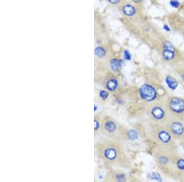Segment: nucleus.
<instances>
[{
  "mask_svg": "<svg viewBox=\"0 0 184 182\" xmlns=\"http://www.w3.org/2000/svg\"><path fill=\"white\" fill-rule=\"evenodd\" d=\"M151 114L154 119L160 120L164 118L165 110L160 107H155L152 109Z\"/></svg>",
  "mask_w": 184,
  "mask_h": 182,
  "instance_id": "nucleus-4",
  "label": "nucleus"
},
{
  "mask_svg": "<svg viewBox=\"0 0 184 182\" xmlns=\"http://www.w3.org/2000/svg\"><path fill=\"white\" fill-rule=\"evenodd\" d=\"M183 77V80H184V75L183 76V77Z\"/></svg>",
  "mask_w": 184,
  "mask_h": 182,
  "instance_id": "nucleus-25",
  "label": "nucleus"
},
{
  "mask_svg": "<svg viewBox=\"0 0 184 182\" xmlns=\"http://www.w3.org/2000/svg\"><path fill=\"white\" fill-rule=\"evenodd\" d=\"M99 95L101 98H102L103 99H106L108 97V93L106 92V91H101Z\"/></svg>",
  "mask_w": 184,
  "mask_h": 182,
  "instance_id": "nucleus-19",
  "label": "nucleus"
},
{
  "mask_svg": "<svg viewBox=\"0 0 184 182\" xmlns=\"http://www.w3.org/2000/svg\"><path fill=\"white\" fill-rule=\"evenodd\" d=\"M166 83L168 87L171 90H175L178 86V82L177 80L171 76L166 77Z\"/></svg>",
  "mask_w": 184,
  "mask_h": 182,
  "instance_id": "nucleus-8",
  "label": "nucleus"
},
{
  "mask_svg": "<svg viewBox=\"0 0 184 182\" xmlns=\"http://www.w3.org/2000/svg\"><path fill=\"white\" fill-rule=\"evenodd\" d=\"M169 4L171 6L174 8H178L181 5L180 2L177 1V0H171V1H170Z\"/></svg>",
  "mask_w": 184,
  "mask_h": 182,
  "instance_id": "nucleus-18",
  "label": "nucleus"
},
{
  "mask_svg": "<svg viewBox=\"0 0 184 182\" xmlns=\"http://www.w3.org/2000/svg\"><path fill=\"white\" fill-rule=\"evenodd\" d=\"M95 129H98L99 128V123L96 120H95Z\"/></svg>",
  "mask_w": 184,
  "mask_h": 182,
  "instance_id": "nucleus-23",
  "label": "nucleus"
},
{
  "mask_svg": "<svg viewBox=\"0 0 184 182\" xmlns=\"http://www.w3.org/2000/svg\"><path fill=\"white\" fill-rule=\"evenodd\" d=\"M122 63H123L122 60H119L116 58H113L111 61L110 67L112 69V70L116 71H117L118 69L121 68L122 66Z\"/></svg>",
  "mask_w": 184,
  "mask_h": 182,
  "instance_id": "nucleus-9",
  "label": "nucleus"
},
{
  "mask_svg": "<svg viewBox=\"0 0 184 182\" xmlns=\"http://www.w3.org/2000/svg\"><path fill=\"white\" fill-rule=\"evenodd\" d=\"M163 57L166 61H171L174 58L175 53L174 51L170 50L168 49H164L163 52H162Z\"/></svg>",
  "mask_w": 184,
  "mask_h": 182,
  "instance_id": "nucleus-10",
  "label": "nucleus"
},
{
  "mask_svg": "<svg viewBox=\"0 0 184 182\" xmlns=\"http://www.w3.org/2000/svg\"><path fill=\"white\" fill-rule=\"evenodd\" d=\"M105 157L109 160H113L117 157V151L115 149L112 148H109L106 149L104 151Z\"/></svg>",
  "mask_w": 184,
  "mask_h": 182,
  "instance_id": "nucleus-7",
  "label": "nucleus"
},
{
  "mask_svg": "<svg viewBox=\"0 0 184 182\" xmlns=\"http://www.w3.org/2000/svg\"><path fill=\"white\" fill-rule=\"evenodd\" d=\"M105 129L109 132H113L116 129V124L112 121H108L105 124Z\"/></svg>",
  "mask_w": 184,
  "mask_h": 182,
  "instance_id": "nucleus-13",
  "label": "nucleus"
},
{
  "mask_svg": "<svg viewBox=\"0 0 184 182\" xmlns=\"http://www.w3.org/2000/svg\"><path fill=\"white\" fill-rule=\"evenodd\" d=\"M128 136L131 140L136 139L138 137V132L134 129H131L128 132Z\"/></svg>",
  "mask_w": 184,
  "mask_h": 182,
  "instance_id": "nucleus-14",
  "label": "nucleus"
},
{
  "mask_svg": "<svg viewBox=\"0 0 184 182\" xmlns=\"http://www.w3.org/2000/svg\"><path fill=\"white\" fill-rule=\"evenodd\" d=\"M107 1L111 4H113V5H116V4H118L119 3H120L122 0H107Z\"/></svg>",
  "mask_w": 184,
  "mask_h": 182,
  "instance_id": "nucleus-21",
  "label": "nucleus"
},
{
  "mask_svg": "<svg viewBox=\"0 0 184 182\" xmlns=\"http://www.w3.org/2000/svg\"><path fill=\"white\" fill-rule=\"evenodd\" d=\"M163 28L165 30V31H170V28H169V27L167 25H164Z\"/></svg>",
  "mask_w": 184,
  "mask_h": 182,
  "instance_id": "nucleus-22",
  "label": "nucleus"
},
{
  "mask_svg": "<svg viewBox=\"0 0 184 182\" xmlns=\"http://www.w3.org/2000/svg\"><path fill=\"white\" fill-rule=\"evenodd\" d=\"M122 11L124 14L128 17L133 16L136 14V9L135 7L131 5V4H127L124 6L122 8Z\"/></svg>",
  "mask_w": 184,
  "mask_h": 182,
  "instance_id": "nucleus-6",
  "label": "nucleus"
},
{
  "mask_svg": "<svg viewBox=\"0 0 184 182\" xmlns=\"http://www.w3.org/2000/svg\"><path fill=\"white\" fill-rule=\"evenodd\" d=\"M177 166L180 170L184 171V159H179L177 161Z\"/></svg>",
  "mask_w": 184,
  "mask_h": 182,
  "instance_id": "nucleus-17",
  "label": "nucleus"
},
{
  "mask_svg": "<svg viewBox=\"0 0 184 182\" xmlns=\"http://www.w3.org/2000/svg\"><path fill=\"white\" fill-rule=\"evenodd\" d=\"M170 131L175 136L180 137L184 133L183 124L179 121H175L170 124Z\"/></svg>",
  "mask_w": 184,
  "mask_h": 182,
  "instance_id": "nucleus-3",
  "label": "nucleus"
},
{
  "mask_svg": "<svg viewBox=\"0 0 184 182\" xmlns=\"http://www.w3.org/2000/svg\"><path fill=\"white\" fill-rule=\"evenodd\" d=\"M158 139L160 142L163 144H168L171 140V134L166 131H161L157 135Z\"/></svg>",
  "mask_w": 184,
  "mask_h": 182,
  "instance_id": "nucleus-5",
  "label": "nucleus"
},
{
  "mask_svg": "<svg viewBox=\"0 0 184 182\" xmlns=\"http://www.w3.org/2000/svg\"><path fill=\"white\" fill-rule=\"evenodd\" d=\"M132 1L135 3H139L142 1V0H132Z\"/></svg>",
  "mask_w": 184,
  "mask_h": 182,
  "instance_id": "nucleus-24",
  "label": "nucleus"
},
{
  "mask_svg": "<svg viewBox=\"0 0 184 182\" xmlns=\"http://www.w3.org/2000/svg\"><path fill=\"white\" fill-rule=\"evenodd\" d=\"M150 178L153 180H156V181H162V179H161V177H160V175L158 174V173L155 172H153L150 173Z\"/></svg>",
  "mask_w": 184,
  "mask_h": 182,
  "instance_id": "nucleus-16",
  "label": "nucleus"
},
{
  "mask_svg": "<svg viewBox=\"0 0 184 182\" xmlns=\"http://www.w3.org/2000/svg\"><path fill=\"white\" fill-rule=\"evenodd\" d=\"M163 47L164 49H168V50H173V51L175 52L174 46L169 41H166L164 42L163 44Z\"/></svg>",
  "mask_w": 184,
  "mask_h": 182,
  "instance_id": "nucleus-15",
  "label": "nucleus"
},
{
  "mask_svg": "<svg viewBox=\"0 0 184 182\" xmlns=\"http://www.w3.org/2000/svg\"><path fill=\"white\" fill-rule=\"evenodd\" d=\"M95 54L99 58L104 57L106 54V52L102 47L98 46L95 49Z\"/></svg>",
  "mask_w": 184,
  "mask_h": 182,
  "instance_id": "nucleus-11",
  "label": "nucleus"
},
{
  "mask_svg": "<svg viewBox=\"0 0 184 182\" xmlns=\"http://www.w3.org/2000/svg\"><path fill=\"white\" fill-rule=\"evenodd\" d=\"M139 94L142 99L148 102L154 100L157 96L155 89L148 84H144L140 88Z\"/></svg>",
  "mask_w": 184,
  "mask_h": 182,
  "instance_id": "nucleus-1",
  "label": "nucleus"
},
{
  "mask_svg": "<svg viewBox=\"0 0 184 182\" xmlns=\"http://www.w3.org/2000/svg\"><path fill=\"white\" fill-rule=\"evenodd\" d=\"M124 57L126 60H131V54H130L128 50H125L124 54Z\"/></svg>",
  "mask_w": 184,
  "mask_h": 182,
  "instance_id": "nucleus-20",
  "label": "nucleus"
},
{
  "mask_svg": "<svg viewBox=\"0 0 184 182\" xmlns=\"http://www.w3.org/2000/svg\"></svg>",
  "mask_w": 184,
  "mask_h": 182,
  "instance_id": "nucleus-26",
  "label": "nucleus"
},
{
  "mask_svg": "<svg viewBox=\"0 0 184 182\" xmlns=\"http://www.w3.org/2000/svg\"><path fill=\"white\" fill-rule=\"evenodd\" d=\"M117 85H118L117 81L114 79H112L107 82V88L110 91H113L116 89Z\"/></svg>",
  "mask_w": 184,
  "mask_h": 182,
  "instance_id": "nucleus-12",
  "label": "nucleus"
},
{
  "mask_svg": "<svg viewBox=\"0 0 184 182\" xmlns=\"http://www.w3.org/2000/svg\"><path fill=\"white\" fill-rule=\"evenodd\" d=\"M169 107L173 113L181 114L184 112V100L180 98H173L169 103Z\"/></svg>",
  "mask_w": 184,
  "mask_h": 182,
  "instance_id": "nucleus-2",
  "label": "nucleus"
}]
</instances>
